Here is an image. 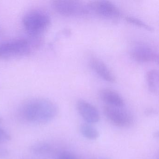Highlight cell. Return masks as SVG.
I'll use <instances>...</instances> for the list:
<instances>
[{"mask_svg":"<svg viewBox=\"0 0 159 159\" xmlns=\"http://www.w3.org/2000/svg\"><path fill=\"white\" fill-rule=\"evenodd\" d=\"M56 159H78L74 154L71 152H65L60 153Z\"/></svg>","mask_w":159,"mask_h":159,"instance_id":"2e32d148","label":"cell"},{"mask_svg":"<svg viewBox=\"0 0 159 159\" xmlns=\"http://www.w3.org/2000/svg\"><path fill=\"white\" fill-rule=\"evenodd\" d=\"M77 109L82 118L87 123L95 124L100 120V115L98 110L89 102L80 99L77 102Z\"/></svg>","mask_w":159,"mask_h":159,"instance_id":"ba28073f","label":"cell"},{"mask_svg":"<svg viewBox=\"0 0 159 159\" xmlns=\"http://www.w3.org/2000/svg\"><path fill=\"white\" fill-rule=\"evenodd\" d=\"M88 9L92 10L98 15L108 19H114L120 16V12L119 8L108 1H96L90 2Z\"/></svg>","mask_w":159,"mask_h":159,"instance_id":"8992f818","label":"cell"},{"mask_svg":"<svg viewBox=\"0 0 159 159\" xmlns=\"http://www.w3.org/2000/svg\"><path fill=\"white\" fill-rule=\"evenodd\" d=\"M80 131L83 136L90 140H95L99 136L97 129L90 124H82L80 126Z\"/></svg>","mask_w":159,"mask_h":159,"instance_id":"7c38bea8","label":"cell"},{"mask_svg":"<svg viewBox=\"0 0 159 159\" xmlns=\"http://www.w3.org/2000/svg\"><path fill=\"white\" fill-rule=\"evenodd\" d=\"M106 159V158H104V159Z\"/></svg>","mask_w":159,"mask_h":159,"instance_id":"d6986e66","label":"cell"},{"mask_svg":"<svg viewBox=\"0 0 159 159\" xmlns=\"http://www.w3.org/2000/svg\"><path fill=\"white\" fill-rule=\"evenodd\" d=\"M102 101L107 106L122 108L124 106L123 98L116 91L109 88L102 89L99 93Z\"/></svg>","mask_w":159,"mask_h":159,"instance_id":"30bf717a","label":"cell"},{"mask_svg":"<svg viewBox=\"0 0 159 159\" xmlns=\"http://www.w3.org/2000/svg\"><path fill=\"white\" fill-rule=\"evenodd\" d=\"M2 118H1V117H0V123H2Z\"/></svg>","mask_w":159,"mask_h":159,"instance_id":"ac0fdd59","label":"cell"},{"mask_svg":"<svg viewBox=\"0 0 159 159\" xmlns=\"http://www.w3.org/2000/svg\"><path fill=\"white\" fill-rule=\"evenodd\" d=\"M9 154V151L7 148L0 146V158H5Z\"/></svg>","mask_w":159,"mask_h":159,"instance_id":"e0dca14e","label":"cell"},{"mask_svg":"<svg viewBox=\"0 0 159 159\" xmlns=\"http://www.w3.org/2000/svg\"><path fill=\"white\" fill-rule=\"evenodd\" d=\"M103 111L108 120L118 127H128L134 121L132 114L122 109L121 108L106 105L104 107Z\"/></svg>","mask_w":159,"mask_h":159,"instance_id":"5b68a950","label":"cell"},{"mask_svg":"<svg viewBox=\"0 0 159 159\" xmlns=\"http://www.w3.org/2000/svg\"><path fill=\"white\" fill-rule=\"evenodd\" d=\"M131 56L133 59L141 63H158V53L149 46L138 44L132 49Z\"/></svg>","mask_w":159,"mask_h":159,"instance_id":"52a82bcc","label":"cell"},{"mask_svg":"<svg viewBox=\"0 0 159 159\" xmlns=\"http://www.w3.org/2000/svg\"><path fill=\"white\" fill-rule=\"evenodd\" d=\"M0 34H1V33H0Z\"/></svg>","mask_w":159,"mask_h":159,"instance_id":"ffe728a7","label":"cell"},{"mask_svg":"<svg viewBox=\"0 0 159 159\" xmlns=\"http://www.w3.org/2000/svg\"><path fill=\"white\" fill-rule=\"evenodd\" d=\"M125 19L127 22L132 24V25L138 26L148 30H152L151 26L149 25L142 20L134 17V16H127L125 17Z\"/></svg>","mask_w":159,"mask_h":159,"instance_id":"5bb4252c","label":"cell"},{"mask_svg":"<svg viewBox=\"0 0 159 159\" xmlns=\"http://www.w3.org/2000/svg\"><path fill=\"white\" fill-rule=\"evenodd\" d=\"M159 72L157 70H150L146 74V80L149 90L155 94L159 93Z\"/></svg>","mask_w":159,"mask_h":159,"instance_id":"8fae6325","label":"cell"},{"mask_svg":"<svg viewBox=\"0 0 159 159\" xmlns=\"http://www.w3.org/2000/svg\"><path fill=\"white\" fill-rule=\"evenodd\" d=\"M58 108L55 103L44 98L36 97L24 101L19 108L21 118L28 122L44 124L57 116Z\"/></svg>","mask_w":159,"mask_h":159,"instance_id":"6da1fadb","label":"cell"},{"mask_svg":"<svg viewBox=\"0 0 159 159\" xmlns=\"http://www.w3.org/2000/svg\"><path fill=\"white\" fill-rule=\"evenodd\" d=\"M11 139V137L9 133L3 128L0 127V144L9 142Z\"/></svg>","mask_w":159,"mask_h":159,"instance_id":"9a60e30c","label":"cell"},{"mask_svg":"<svg viewBox=\"0 0 159 159\" xmlns=\"http://www.w3.org/2000/svg\"><path fill=\"white\" fill-rule=\"evenodd\" d=\"M52 150L49 143L44 141H39L31 145L30 152L36 155H44L49 153Z\"/></svg>","mask_w":159,"mask_h":159,"instance_id":"4fadbf2b","label":"cell"},{"mask_svg":"<svg viewBox=\"0 0 159 159\" xmlns=\"http://www.w3.org/2000/svg\"><path fill=\"white\" fill-rule=\"evenodd\" d=\"M52 6L59 14L66 16H77L87 14L88 7L80 1L73 0H56Z\"/></svg>","mask_w":159,"mask_h":159,"instance_id":"277c9868","label":"cell"},{"mask_svg":"<svg viewBox=\"0 0 159 159\" xmlns=\"http://www.w3.org/2000/svg\"><path fill=\"white\" fill-rule=\"evenodd\" d=\"M51 19L47 12L40 9H33L25 13L23 17V24L30 36L39 37L48 29Z\"/></svg>","mask_w":159,"mask_h":159,"instance_id":"3957f363","label":"cell"},{"mask_svg":"<svg viewBox=\"0 0 159 159\" xmlns=\"http://www.w3.org/2000/svg\"><path fill=\"white\" fill-rule=\"evenodd\" d=\"M90 65L92 69L101 79L110 83H114L116 78L107 66L103 61L96 57L90 59Z\"/></svg>","mask_w":159,"mask_h":159,"instance_id":"9c48e42d","label":"cell"},{"mask_svg":"<svg viewBox=\"0 0 159 159\" xmlns=\"http://www.w3.org/2000/svg\"><path fill=\"white\" fill-rule=\"evenodd\" d=\"M39 37L17 38L0 44V57L11 58L29 55L39 45Z\"/></svg>","mask_w":159,"mask_h":159,"instance_id":"7a4b0ae2","label":"cell"}]
</instances>
